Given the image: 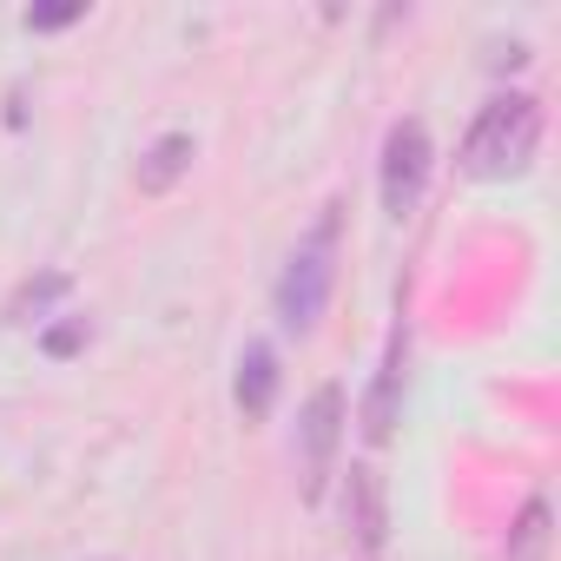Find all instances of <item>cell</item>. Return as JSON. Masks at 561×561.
Listing matches in <instances>:
<instances>
[{
  "instance_id": "11",
  "label": "cell",
  "mask_w": 561,
  "mask_h": 561,
  "mask_svg": "<svg viewBox=\"0 0 561 561\" xmlns=\"http://www.w3.org/2000/svg\"><path fill=\"white\" fill-rule=\"evenodd\" d=\"M60 291H67V271H47V277H34V285H21V298L8 305V318H14V324H27V311L41 318V311H47Z\"/></svg>"
},
{
  "instance_id": "7",
  "label": "cell",
  "mask_w": 561,
  "mask_h": 561,
  "mask_svg": "<svg viewBox=\"0 0 561 561\" xmlns=\"http://www.w3.org/2000/svg\"><path fill=\"white\" fill-rule=\"evenodd\" d=\"M192 159H198V146H192V133H165L146 159H139V172H133V185L139 192H172L185 172H192Z\"/></svg>"
},
{
  "instance_id": "10",
  "label": "cell",
  "mask_w": 561,
  "mask_h": 561,
  "mask_svg": "<svg viewBox=\"0 0 561 561\" xmlns=\"http://www.w3.org/2000/svg\"><path fill=\"white\" fill-rule=\"evenodd\" d=\"M87 344H93V324H87V318H60V324H47V331H41V351H47V357H60V364H67V357H80Z\"/></svg>"
},
{
  "instance_id": "1",
  "label": "cell",
  "mask_w": 561,
  "mask_h": 561,
  "mask_svg": "<svg viewBox=\"0 0 561 561\" xmlns=\"http://www.w3.org/2000/svg\"><path fill=\"white\" fill-rule=\"evenodd\" d=\"M535 146H541V106L528 93H502L482 106V119L462 146V165L476 179H502V172H522L535 159Z\"/></svg>"
},
{
  "instance_id": "8",
  "label": "cell",
  "mask_w": 561,
  "mask_h": 561,
  "mask_svg": "<svg viewBox=\"0 0 561 561\" xmlns=\"http://www.w3.org/2000/svg\"><path fill=\"white\" fill-rule=\"evenodd\" d=\"M397 383H403V331L390 337L383 370H377V390H370V410H364V436H370V443H390V423H397Z\"/></svg>"
},
{
  "instance_id": "3",
  "label": "cell",
  "mask_w": 561,
  "mask_h": 561,
  "mask_svg": "<svg viewBox=\"0 0 561 561\" xmlns=\"http://www.w3.org/2000/svg\"><path fill=\"white\" fill-rule=\"evenodd\" d=\"M423 179H430V133H423V119H397L390 139H383V205H390V218L416 211Z\"/></svg>"
},
{
  "instance_id": "4",
  "label": "cell",
  "mask_w": 561,
  "mask_h": 561,
  "mask_svg": "<svg viewBox=\"0 0 561 561\" xmlns=\"http://www.w3.org/2000/svg\"><path fill=\"white\" fill-rule=\"evenodd\" d=\"M337 436H344V390L324 383L305 410V489L324 495V476H331V456H337Z\"/></svg>"
},
{
  "instance_id": "6",
  "label": "cell",
  "mask_w": 561,
  "mask_h": 561,
  "mask_svg": "<svg viewBox=\"0 0 561 561\" xmlns=\"http://www.w3.org/2000/svg\"><path fill=\"white\" fill-rule=\"evenodd\" d=\"M344 515H351L357 541L377 554V548H383V489H377V469L351 462V476H344Z\"/></svg>"
},
{
  "instance_id": "9",
  "label": "cell",
  "mask_w": 561,
  "mask_h": 561,
  "mask_svg": "<svg viewBox=\"0 0 561 561\" xmlns=\"http://www.w3.org/2000/svg\"><path fill=\"white\" fill-rule=\"evenodd\" d=\"M541 554H548V502L528 495L515 528H508V561H541Z\"/></svg>"
},
{
  "instance_id": "5",
  "label": "cell",
  "mask_w": 561,
  "mask_h": 561,
  "mask_svg": "<svg viewBox=\"0 0 561 561\" xmlns=\"http://www.w3.org/2000/svg\"><path fill=\"white\" fill-rule=\"evenodd\" d=\"M231 397H238V416L244 423H264L271 416V403H277V351L271 344H244Z\"/></svg>"
},
{
  "instance_id": "2",
  "label": "cell",
  "mask_w": 561,
  "mask_h": 561,
  "mask_svg": "<svg viewBox=\"0 0 561 561\" xmlns=\"http://www.w3.org/2000/svg\"><path fill=\"white\" fill-rule=\"evenodd\" d=\"M331 244H337V211H324V225L291 251L285 277H277V318H285V331L311 337L318 318H324V298H331Z\"/></svg>"
},
{
  "instance_id": "12",
  "label": "cell",
  "mask_w": 561,
  "mask_h": 561,
  "mask_svg": "<svg viewBox=\"0 0 561 561\" xmlns=\"http://www.w3.org/2000/svg\"><path fill=\"white\" fill-rule=\"evenodd\" d=\"M87 21V0H60V8H27V34H54V27H73Z\"/></svg>"
}]
</instances>
